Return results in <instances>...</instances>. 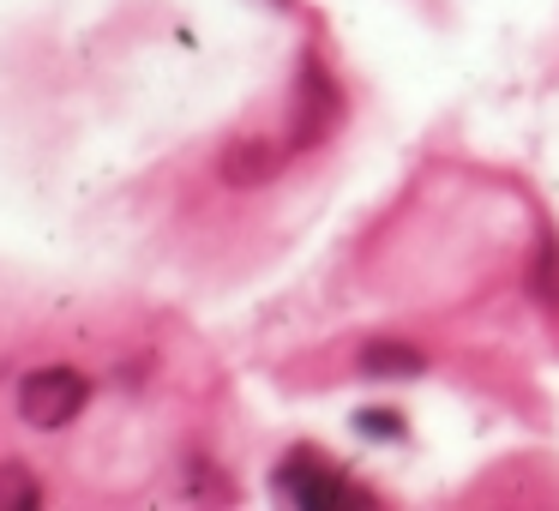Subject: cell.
Masks as SVG:
<instances>
[{
    "label": "cell",
    "mask_w": 559,
    "mask_h": 511,
    "mask_svg": "<svg viewBox=\"0 0 559 511\" xmlns=\"http://www.w3.org/2000/svg\"><path fill=\"white\" fill-rule=\"evenodd\" d=\"M530 295L547 307V313H559V247L542 241L535 247V265H530Z\"/></svg>",
    "instance_id": "cell-7"
},
{
    "label": "cell",
    "mask_w": 559,
    "mask_h": 511,
    "mask_svg": "<svg viewBox=\"0 0 559 511\" xmlns=\"http://www.w3.org/2000/svg\"><path fill=\"white\" fill-rule=\"evenodd\" d=\"M355 427H361L367 439H397L403 433V415L397 409H355Z\"/></svg>",
    "instance_id": "cell-8"
},
{
    "label": "cell",
    "mask_w": 559,
    "mask_h": 511,
    "mask_svg": "<svg viewBox=\"0 0 559 511\" xmlns=\"http://www.w3.org/2000/svg\"><path fill=\"white\" fill-rule=\"evenodd\" d=\"M223 181L229 187H265L271 175L283 169V151L271 145V139H235L229 151H223Z\"/></svg>",
    "instance_id": "cell-4"
},
{
    "label": "cell",
    "mask_w": 559,
    "mask_h": 511,
    "mask_svg": "<svg viewBox=\"0 0 559 511\" xmlns=\"http://www.w3.org/2000/svg\"><path fill=\"white\" fill-rule=\"evenodd\" d=\"M85 403H91V385L73 367H43V373H31L19 385V415L31 427H67V421H79Z\"/></svg>",
    "instance_id": "cell-2"
},
{
    "label": "cell",
    "mask_w": 559,
    "mask_h": 511,
    "mask_svg": "<svg viewBox=\"0 0 559 511\" xmlns=\"http://www.w3.org/2000/svg\"><path fill=\"white\" fill-rule=\"evenodd\" d=\"M295 97H301V103H295L289 145L307 151V145H319V139L343 121V91H337V79L325 73V61H319V55H307V61H301V85H295Z\"/></svg>",
    "instance_id": "cell-3"
},
{
    "label": "cell",
    "mask_w": 559,
    "mask_h": 511,
    "mask_svg": "<svg viewBox=\"0 0 559 511\" xmlns=\"http://www.w3.org/2000/svg\"><path fill=\"white\" fill-rule=\"evenodd\" d=\"M277 494L301 499V506H373V494L355 487V475L337 470V463H331L325 451H313V445L289 451V457L277 463Z\"/></svg>",
    "instance_id": "cell-1"
},
{
    "label": "cell",
    "mask_w": 559,
    "mask_h": 511,
    "mask_svg": "<svg viewBox=\"0 0 559 511\" xmlns=\"http://www.w3.org/2000/svg\"><path fill=\"white\" fill-rule=\"evenodd\" d=\"M43 506V487L25 463H0V511H31Z\"/></svg>",
    "instance_id": "cell-6"
},
{
    "label": "cell",
    "mask_w": 559,
    "mask_h": 511,
    "mask_svg": "<svg viewBox=\"0 0 559 511\" xmlns=\"http://www.w3.org/2000/svg\"><path fill=\"white\" fill-rule=\"evenodd\" d=\"M361 373H379V379H415V373H427V355L415 349V343H403V337H373L361 349Z\"/></svg>",
    "instance_id": "cell-5"
}]
</instances>
